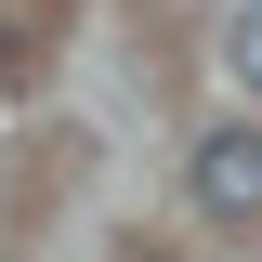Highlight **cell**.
Returning a JSON list of instances; mask_svg holds the SVG:
<instances>
[{"label": "cell", "instance_id": "6da1fadb", "mask_svg": "<svg viewBox=\"0 0 262 262\" xmlns=\"http://www.w3.org/2000/svg\"><path fill=\"white\" fill-rule=\"evenodd\" d=\"M184 196L210 210V223H262V131H249V118L196 131V158H184Z\"/></svg>", "mask_w": 262, "mask_h": 262}, {"label": "cell", "instance_id": "7a4b0ae2", "mask_svg": "<svg viewBox=\"0 0 262 262\" xmlns=\"http://www.w3.org/2000/svg\"><path fill=\"white\" fill-rule=\"evenodd\" d=\"M223 66H236V79H249V92H262V0H249V13H236V39H223Z\"/></svg>", "mask_w": 262, "mask_h": 262}]
</instances>
